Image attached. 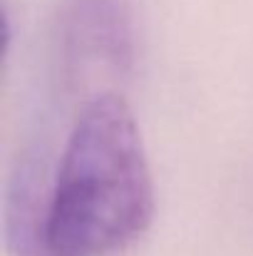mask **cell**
I'll list each match as a JSON object with an SVG mask.
<instances>
[{
	"instance_id": "obj_2",
	"label": "cell",
	"mask_w": 253,
	"mask_h": 256,
	"mask_svg": "<svg viewBox=\"0 0 253 256\" xmlns=\"http://www.w3.org/2000/svg\"><path fill=\"white\" fill-rule=\"evenodd\" d=\"M65 60L124 72L134 62V30L124 0H65L60 8Z\"/></svg>"
},
{
	"instance_id": "obj_1",
	"label": "cell",
	"mask_w": 253,
	"mask_h": 256,
	"mask_svg": "<svg viewBox=\"0 0 253 256\" xmlns=\"http://www.w3.org/2000/svg\"><path fill=\"white\" fill-rule=\"evenodd\" d=\"M47 184L27 256H112L147 232L154 182L119 92H97L80 107Z\"/></svg>"
}]
</instances>
